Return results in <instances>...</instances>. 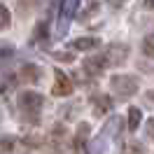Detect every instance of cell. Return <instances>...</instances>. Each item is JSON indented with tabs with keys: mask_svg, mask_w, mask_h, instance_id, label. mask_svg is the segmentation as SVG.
Masks as SVG:
<instances>
[{
	"mask_svg": "<svg viewBox=\"0 0 154 154\" xmlns=\"http://www.w3.org/2000/svg\"><path fill=\"white\" fill-rule=\"evenodd\" d=\"M17 103H19L21 115L26 117L28 122H38V115H40V110H42V105H45V98L38 91H21Z\"/></svg>",
	"mask_w": 154,
	"mask_h": 154,
	"instance_id": "obj_1",
	"label": "cell"
},
{
	"mask_svg": "<svg viewBox=\"0 0 154 154\" xmlns=\"http://www.w3.org/2000/svg\"><path fill=\"white\" fill-rule=\"evenodd\" d=\"M138 87H140V82H138V77H133V75H112V79H110V89H112L119 98L135 96V94H138Z\"/></svg>",
	"mask_w": 154,
	"mask_h": 154,
	"instance_id": "obj_2",
	"label": "cell"
},
{
	"mask_svg": "<svg viewBox=\"0 0 154 154\" xmlns=\"http://www.w3.org/2000/svg\"><path fill=\"white\" fill-rule=\"evenodd\" d=\"M103 56H105L107 66H124L126 56H128V45H124V42H112V45L105 49Z\"/></svg>",
	"mask_w": 154,
	"mask_h": 154,
	"instance_id": "obj_3",
	"label": "cell"
},
{
	"mask_svg": "<svg viewBox=\"0 0 154 154\" xmlns=\"http://www.w3.org/2000/svg\"><path fill=\"white\" fill-rule=\"evenodd\" d=\"M51 94L54 96H61V98H66L72 94V79L63 72V70H56L54 72V87H51Z\"/></svg>",
	"mask_w": 154,
	"mask_h": 154,
	"instance_id": "obj_4",
	"label": "cell"
},
{
	"mask_svg": "<svg viewBox=\"0 0 154 154\" xmlns=\"http://www.w3.org/2000/svg\"><path fill=\"white\" fill-rule=\"evenodd\" d=\"M82 68H84V72H87V75L98 77L107 68V61H105L103 54H98V56H87V58H84V63H82Z\"/></svg>",
	"mask_w": 154,
	"mask_h": 154,
	"instance_id": "obj_5",
	"label": "cell"
},
{
	"mask_svg": "<svg viewBox=\"0 0 154 154\" xmlns=\"http://www.w3.org/2000/svg\"><path fill=\"white\" fill-rule=\"evenodd\" d=\"M100 45V40L94 38V35H84V38H75L70 42V47L77 49V51H89V49H96Z\"/></svg>",
	"mask_w": 154,
	"mask_h": 154,
	"instance_id": "obj_6",
	"label": "cell"
},
{
	"mask_svg": "<svg viewBox=\"0 0 154 154\" xmlns=\"http://www.w3.org/2000/svg\"><path fill=\"white\" fill-rule=\"evenodd\" d=\"M77 10H79V0H61V19H63V23H68L77 14Z\"/></svg>",
	"mask_w": 154,
	"mask_h": 154,
	"instance_id": "obj_7",
	"label": "cell"
},
{
	"mask_svg": "<svg viewBox=\"0 0 154 154\" xmlns=\"http://www.w3.org/2000/svg\"><path fill=\"white\" fill-rule=\"evenodd\" d=\"M91 103L96 107V115H105V112L112 110V98L105 96V94H96V96L91 98Z\"/></svg>",
	"mask_w": 154,
	"mask_h": 154,
	"instance_id": "obj_8",
	"label": "cell"
},
{
	"mask_svg": "<svg viewBox=\"0 0 154 154\" xmlns=\"http://www.w3.org/2000/svg\"><path fill=\"white\" fill-rule=\"evenodd\" d=\"M19 77L23 79V82H38V79H40V68L33 66V63H26V66L21 68Z\"/></svg>",
	"mask_w": 154,
	"mask_h": 154,
	"instance_id": "obj_9",
	"label": "cell"
},
{
	"mask_svg": "<svg viewBox=\"0 0 154 154\" xmlns=\"http://www.w3.org/2000/svg\"><path fill=\"white\" fill-rule=\"evenodd\" d=\"M143 122L140 107H128V131H138V126Z\"/></svg>",
	"mask_w": 154,
	"mask_h": 154,
	"instance_id": "obj_10",
	"label": "cell"
},
{
	"mask_svg": "<svg viewBox=\"0 0 154 154\" xmlns=\"http://www.w3.org/2000/svg\"><path fill=\"white\" fill-rule=\"evenodd\" d=\"M14 56H17L14 45H10V42H0V63H7V61H12Z\"/></svg>",
	"mask_w": 154,
	"mask_h": 154,
	"instance_id": "obj_11",
	"label": "cell"
},
{
	"mask_svg": "<svg viewBox=\"0 0 154 154\" xmlns=\"http://www.w3.org/2000/svg\"><path fill=\"white\" fill-rule=\"evenodd\" d=\"M10 23H12V14H10V10H7L5 5H0V30L10 28Z\"/></svg>",
	"mask_w": 154,
	"mask_h": 154,
	"instance_id": "obj_12",
	"label": "cell"
},
{
	"mask_svg": "<svg viewBox=\"0 0 154 154\" xmlns=\"http://www.w3.org/2000/svg\"><path fill=\"white\" fill-rule=\"evenodd\" d=\"M12 149H14V138L0 135V154H10Z\"/></svg>",
	"mask_w": 154,
	"mask_h": 154,
	"instance_id": "obj_13",
	"label": "cell"
},
{
	"mask_svg": "<svg viewBox=\"0 0 154 154\" xmlns=\"http://www.w3.org/2000/svg\"><path fill=\"white\" fill-rule=\"evenodd\" d=\"M33 40L35 42H42V40H47V21H40L38 26H35V30H33Z\"/></svg>",
	"mask_w": 154,
	"mask_h": 154,
	"instance_id": "obj_14",
	"label": "cell"
},
{
	"mask_svg": "<svg viewBox=\"0 0 154 154\" xmlns=\"http://www.w3.org/2000/svg\"><path fill=\"white\" fill-rule=\"evenodd\" d=\"M89 138V124H79V128H77V140H75V145L79 147V145L84 143Z\"/></svg>",
	"mask_w": 154,
	"mask_h": 154,
	"instance_id": "obj_15",
	"label": "cell"
},
{
	"mask_svg": "<svg viewBox=\"0 0 154 154\" xmlns=\"http://www.w3.org/2000/svg\"><path fill=\"white\" fill-rule=\"evenodd\" d=\"M143 51H145L149 58H154V35H152V38H145V42H143Z\"/></svg>",
	"mask_w": 154,
	"mask_h": 154,
	"instance_id": "obj_16",
	"label": "cell"
},
{
	"mask_svg": "<svg viewBox=\"0 0 154 154\" xmlns=\"http://www.w3.org/2000/svg\"><path fill=\"white\" fill-rule=\"evenodd\" d=\"M145 133L149 140H154V119H147V124H145Z\"/></svg>",
	"mask_w": 154,
	"mask_h": 154,
	"instance_id": "obj_17",
	"label": "cell"
},
{
	"mask_svg": "<svg viewBox=\"0 0 154 154\" xmlns=\"http://www.w3.org/2000/svg\"><path fill=\"white\" fill-rule=\"evenodd\" d=\"M98 10V2H91V5H89L87 7V12H84V14H82V19H87V17H91V14H94V12Z\"/></svg>",
	"mask_w": 154,
	"mask_h": 154,
	"instance_id": "obj_18",
	"label": "cell"
},
{
	"mask_svg": "<svg viewBox=\"0 0 154 154\" xmlns=\"http://www.w3.org/2000/svg\"><path fill=\"white\" fill-rule=\"evenodd\" d=\"M56 58H58V61H72V56H70L68 51H58V54H56Z\"/></svg>",
	"mask_w": 154,
	"mask_h": 154,
	"instance_id": "obj_19",
	"label": "cell"
},
{
	"mask_svg": "<svg viewBox=\"0 0 154 154\" xmlns=\"http://www.w3.org/2000/svg\"><path fill=\"white\" fill-rule=\"evenodd\" d=\"M5 87H7V82H5V77L0 75V91H5Z\"/></svg>",
	"mask_w": 154,
	"mask_h": 154,
	"instance_id": "obj_20",
	"label": "cell"
},
{
	"mask_svg": "<svg viewBox=\"0 0 154 154\" xmlns=\"http://www.w3.org/2000/svg\"><path fill=\"white\" fill-rule=\"evenodd\" d=\"M147 98H149V100L154 103V89H152V91H147Z\"/></svg>",
	"mask_w": 154,
	"mask_h": 154,
	"instance_id": "obj_21",
	"label": "cell"
}]
</instances>
